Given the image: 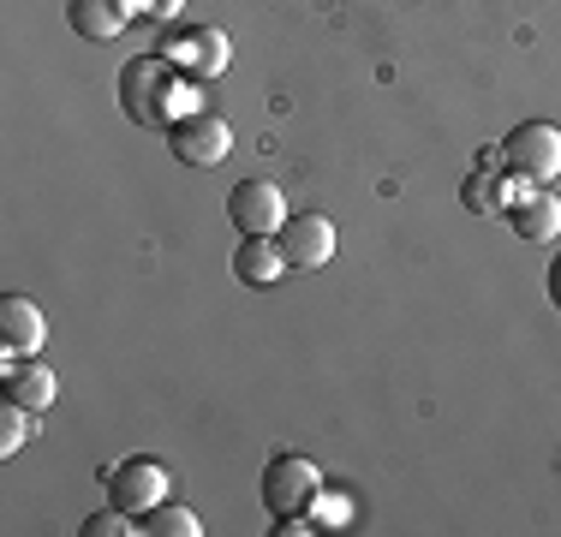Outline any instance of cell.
Listing matches in <instances>:
<instances>
[{
	"mask_svg": "<svg viewBox=\"0 0 561 537\" xmlns=\"http://www.w3.org/2000/svg\"><path fill=\"white\" fill-rule=\"evenodd\" d=\"M173 78H180V66H173L168 54H131V60L119 66V107H126V119L168 132V90H173Z\"/></svg>",
	"mask_w": 561,
	"mask_h": 537,
	"instance_id": "cell-1",
	"label": "cell"
},
{
	"mask_svg": "<svg viewBox=\"0 0 561 537\" xmlns=\"http://www.w3.org/2000/svg\"><path fill=\"white\" fill-rule=\"evenodd\" d=\"M102 483H108V502L114 507H126V514H150L156 502H168L173 495V472L162 460H150V454H131V460H119L102 472Z\"/></svg>",
	"mask_w": 561,
	"mask_h": 537,
	"instance_id": "cell-2",
	"label": "cell"
},
{
	"mask_svg": "<svg viewBox=\"0 0 561 537\" xmlns=\"http://www.w3.org/2000/svg\"><path fill=\"white\" fill-rule=\"evenodd\" d=\"M227 221L239 227V239H275L287 227V192L275 180H239L227 192Z\"/></svg>",
	"mask_w": 561,
	"mask_h": 537,
	"instance_id": "cell-3",
	"label": "cell"
},
{
	"mask_svg": "<svg viewBox=\"0 0 561 537\" xmlns=\"http://www.w3.org/2000/svg\"><path fill=\"white\" fill-rule=\"evenodd\" d=\"M317 490H323V472H317V460H305V454H275V460L263 466V507H270L275 519L311 507Z\"/></svg>",
	"mask_w": 561,
	"mask_h": 537,
	"instance_id": "cell-4",
	"label": "cell"
},
{
	"mask_svg": "<svg viewBox=\"0 0 561 537\" xmlns=\"http://www.w3.org/2000/svg\"><path fill=\"white\" fill-rule=\"evenodd\" d=\"M502 156H507V168H514V173L550 185L561 173V126H550V119H526V126H514L502 138Z\"/></svg>",
	"mask_w": 561,
	"mask_h": 537,
	"instance_id": "cell-5",
	"label": "cell"
},
{
	"mask_svg": "<svg viewBox=\"0 0 561 537\" xmlns=\"http://www.w3.org/2000/svg\"><path fill=\"white\" fill-rule=\"evenodd\" d=\"M168 150L185 161V168H216V161H227V150H233V126H227L221 114H192L180 119V126H168Z\"/></svg>",
	"mask_w": 561,
	"mask_h": 537,
	"instance_id": "cell-6",
	"label": "cell"
},
{
	"mask_svg": "<svg viewBox=\"0 0 561 537\" xmlns=\"http://www.w3.org/2000/svg\"><path fill=\"white\" fill-rule=\"evenodd\" d=\"M162 54L185 78H216V72H227V60H233V43H227L221 31H209V24H185V31H173L162 43Z\"/></svg>",
	"mask_w": 561,
	"mask_h": 537,
	"instance_id": "cell-7",
	"label": "cell"
},
{
	"mask_svg": "<svg viewBox=\"0 0 561 537\" xmlns=\"http://www.w3.org/2000/svg\"><path fill=\"white\" fill-rule=\"evenodd\" d=\"M280 258H287V268H323L329 258H335V221L317 209L305 215H287V227L275 233Z\"/></svg>",
	"mask_w": 561,
	"mask_h": 537,
	"instance_id": "cell-8",
	"label": "cell"
},
{
	"mask_svg": "<svg viewBox=\"0 0 561 537\" xmlns=\"http://www.w3.org/2000/svg\"><path fill=\"white\" fill-rule=\"evenodd\" d=\"M48 341V317L36 311V299H24V293H7L0 299V346L19 358H36Z\"/></svg>",
	"mask_w": 561,
	"mask_h": 537,
	"instance_id": "cell-9",
	"label": "cell"
},
{
	"mask_svg": "<svg viewBox=\"0 0 561 537\" xmlns=\"http://www.w3.org/2000/svg\"><path fill=\"white\" fill-rule=\"evenodd\" d=\"M126 0H66V24H72L78 36H90V43H114L119 31H126Z\"/></svg>",
	"mask_w": 561,
	"mask_h": 537,
	"instance_id": "cell-10",
	"label": "cell"
},
{
	"mask_svg": "<svg viewBox=\"0 0 561 537\" xmlns=\"http://www.w3.org/2000/svg\"><path fill=\"white\" fill-rule=\"evenodd\" d=\"M233 275H239V287H280V275H287V258H280L275 239H239Z\"/></svg>",
	"mask_w": 561,
	"mask_h": 537,
	"instance_id": "cell-11",
	"label": "cell"
},
{
	"mask_svg": "<svg viewBox=\"0 0 561 537\" xmlns=\"http://www.w3.org/2000/svg\"><path fill=\"white\" fill-rule=\"evenodd\" d=\"M507 221H514L519 239H531V245H550V239H561V197L556 192H531L519 209H507Z\"/></svg>",
	"mask_w": 561,
	"mask_h": 537,
	"instance_id": "cell-12",
	"label": "cell"
},
{
	"mask_svg": "<svg viewBox=\"0 0 561 537\" xmlns=\"http://www.w3.org/2000/svg\"><path fill=\"white\" fill-rule=\"evenodd\" d=\"M55 395H60V382H55V370H48L43 358H31V365H12V370H7V400H19V407L48 412V407H55Z\"/></svg>",
	"mask_w": 561,
	"mask_h": 537,
	"instance_id": "cell-13",
	"label": "cell"
},
{
	"mask_svg": "<svg viewBox=\"0 0 561 537\" xmlns=\"http://www.w3.org/2000/svg\"><path fill=\"white\" fill-rule=\"evenodd\" d=\"M144 532L150 537H197L204 519H197L192 507H180V502H156L150 514H144Z\"/></svg>",
	"mask_w": 561,
	"mask_h": 537,
	"instance_id": "cell-14",
	"label": "cell"
},
{
	"mask_svg": "<svg viewBox=\"0 0 561 537\" xmlns=\"http://www.w3.org/2000/svg\"><path fill=\"white\" fill-rule=\"evenodd\" d=\"M31 424H36V412L19 407V400H7V412H0V454H19L24 436H31Z\"/></svg>",
	"mask_w": 561,
	"mask_h": 537,
	"instance_id": "cell-15",
	"label": "cell"
},
{
	"mask_svg": "<svg viewBox=\"0 0 561 537\" xmlns=\"http://www.w3.org/2000/svg\"><path fill=\"white\" fill-rule=\"evenodd\" d=\"M138 514H126V507H102V514H90L84 519V537H126V532H144V526H131Z\"/></svg>",
	"mask_w": 561,
	"mask_h": 537,
	"instance_id": "cell-16",
	"label": "cell"
},
{
	"mask_svg": "<svg viewBox=\"0 0 561 537\" xmlns=\"http://www.w3.org/2000/svg\"><path fill=\"white\" fill-rule=\"evenodd\" d=\"M531 192H538V180H526V173H514V168H507L502 180H496V209H502V215H507V209H519Z\"/></svg>",
	"mask_w": 561,
	"mask_h": 537,
	"instance_id": "cell-17",
	"label": "cell"
},
{
	"mask_svg": "<svg viewBox=\"0 0 561 537\" xmlns=\"http://www.w3.org/2000/svg\"><path fill=\"white\" fill-rule=\"evenodd\" d=\"M466 204H472L478 215H496V180H490L484 168H478L472 180H466Z\"/></svg>",
	"mask_w": 561,
	"mask_h": 537,
	"instance_id": "cell-18",
	"label": "cell"
},
{
	"mask_svg": "<svg viewBox=\"0 0 561 537\" xmlns=\"http://www.w3.org/2000/svg\"><path fill=\"white\" fill-rule=\"evenodd\" d=\"M180 7L185 0H126L131 19H180Z\"/></svg>",
	"mask_w": 561,
	"mask_h": 537,
	"instance_id": "cell-19",
	"label": "cell"
},
{
	"mask_svg": "<svg viewBox=\"0 0 561 537\" xmlns=\"http://www.w3.org/2000/svg\"><path fill=\"white\" fill-rule=\"evenodd\" d=\"M550 305L561 311V251H556V263H550Z\"/></svg>",
	"mask_w": 561,
	"mask_h": 537,
	"instance_id": "cell-20",
	"label": "cell"
}]
</instances>
